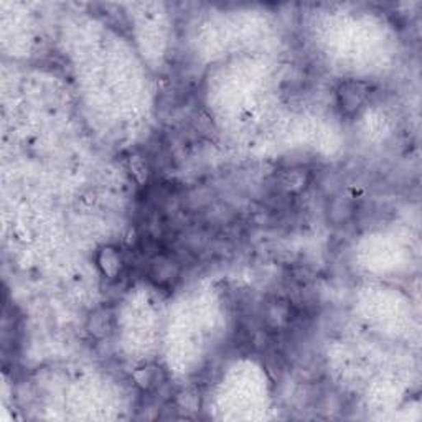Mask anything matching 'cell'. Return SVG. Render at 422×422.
Returning a JSON list of instances; mask_svg holds the SVG:
<instances>
[{
	"instance_id": "6da1fadb",
	"label": "cell",
	"mask_w": 422,
	"mask_h": 422,
	"mask_svg": "<svg viewBox=\"0 0 422 422\" xmlns=\"http://www.w3.org/2000/svg\"><path fill=\"white\" fill-rule=\"evenodd\" d=\"M369 91H371V86L367 81L348 79L340 84L338 89H336V101H338L343 114H356L363 108V104L367 103Z\"/></svg>"
},
{
	"instance_id": "7a4b0ae2",
	"label": "cell",
	"mask_w": 422,
	"mask_h": 422,
	"mask_svg": "<svg viewBox=\"0 0 422 422\" xmlns=\"http://www.w3.org/2000/svg\"><path fill=\"white\" fill-rule=\"evenodd\" d=\"M178 274H180V269H178L177 262L165 258V256H157V258L150 262V277H152L158 286H170L175 279H178Z\"/></svg>"
},
{
	"instance_id": "3957f363",
	"label": "cell",
	"mask_w": 422,
	"mask_h": 422,
	"mask_svg": "<svg viewBox=\"0 0 422 422\" xmlns=\"http://www.w3.org/2000/svg\"><path fill=\"white\" fill-rule=\"evenodd\" d=\"M266 322L273 328H284L290 322V307L284 300H273L266 308Z\"/></svg>"
},
{
	"instance_id": "277c9868",
	"label": "cell",
	"mask_w": 422,
	"mask_h": 422,
	"mask_svg": "<svg viewBox=\"0 0 422 422\" xmlns=\"http://www.w3.org/2000/svg\"><path fill=\"white\" fill-rule=\"evenodd\" d=\"M99 266L103 267L106 275L117 274V273H119V267H121V254L117 253L116 249L106 247L103 253H101Z\"/></svg>"
},
{
	"instance_id": "5b68a950",
	"label": "cell",
	"mask_w": 422,
	"mask_h": 422,
	"mask_svg": "<svg viewBox=\"0 0 422 422\" xmlns=\"http://www.w3.org/2000/svg\"><path fill=\"white\" fill-rule=\"evenodd\" d=\"M351 213H353V206L348 200H335L334 203H332V208H330L332 221H335V223L347 221L348 218L351 216Z\"/></svg>"
}]
</instances>
